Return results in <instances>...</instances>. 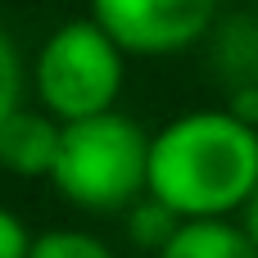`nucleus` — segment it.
Returning <instances> with one entry per match:
<instances>
[{
    "instance_id": "1",
    "label": "nucleus",
    "mask_w": 258,
    "mask_h": 258,
    "mask_svg": "<svg viewBox=\"0 0 258 258\" xmlns=\"http://www.w3.org/2000/svg\"><path fill=\"white\" fill-rule=\"evenodd\" d=\"M258 190V132L236 113H186L150 141V200L186 222L227 218Z\"/></svg>"
},
{
    "instance_id": "2",
    "label": "nucleus",
    "mask_w": 258,
    "mask_h": 258,
    "mask_svg": "<svg viewBox=\"0 0 258 258\" xmlns=\"http://www.w3.org/2000/svg\"><path fill=\"white\" fill-rule=\"evenodd\" d=\"M54 190L91 213H113L150 190V141L122 113L63 122L59 159L50 172Z\"/></svg>"
},
{
    "instance_id": "3",
    "label": "nucleus",
    "mask_w": 258,
    "mask_h": 258,
    "mask_svg": "<svg viewBox=\"0 0 258 258\" xmlns=\"http://www.w3.org/2000/svg\"><path fill=\"white\" fill-rule=\"evenodd\" d=\"M118 86H122V59L113 36L95 18L63 23L36 59V91L45 109L63 122L113 113L109 104L118 100Z\"/></svg>"
},
{
    "instance_id": "4",
    "label": "nucleus",
    "mask_w": 258,
    "mask_h": 258,
    "mask_svg": "<svg viewBox=\"0 0 258 258\" xmlns=\"http://www.w3.org/2000/svg\"><path fill=\"white\" fill-rule=\"evenodd\" d=\"M213 5L218 0H91V14L118 50L163 54L204 36Z\"/></svg>"
},
{
    "instance_id": "5",
    "label": "nucleus",
    "mask_w": 258,
    "mask_h": 258,
    "mask_svg": "<svg viewBox=\"0 0 258 258\" xmlns=\"http://www.w3.org/2000/svg\"><path fill=\"white\" fill-rule=\"evenodd\" d=\"M59 141H63V127L18 109L0 127V168H9L14 177H50L59 159Z\"/></svg>"
},
{
    "instance_id": "6",
    "label": "nucleus",
    "mask_w": 258,
    "mask_h": 258,
    "mask_svg": "<svg viewBox=\"0 0 258 258\" xmlns=\"http://www.w3.org/2000/svg\"><path fill=\"white\" fill-rule=\"evenodd\" d=\"M159 258H258V249L245 236V227L204 218V222H181L177 236L159 249Z\"/></svg>"
},
{
    "instance_id": "7",
    "label": "nucleus",
    "mask_w": 258,
    "mask_h": 258,
    "mask_svg": "<svg viewBox=\"0 0 258 258\" xmlns=\"http://www.w3.org/2000/svg\"><path fill=\"white\" fill-rule=\"evenodd\" d=\"M177 213L172 209H163L159 200H145V204H136V213H132V240L136 245H154V249H163L172 236H177Z\"/></svg>"
},
{
    "instance_id": "8",
    "label": "nucleus",
    "mask_w": 258,
    "mask_h": 258,
    "mask_svg": "<svg viewBox=\"0 0 258 258\" xmlns=\"http://www.w3.org/2000/svg\"><path fill=\"white\" fill-rule=\"evenodd\" d=\"M32 258H113L86 231H45L32 240Z\"/></svg>"
},
{
    "instance_id": "9",
    "label": "nucleus",
    "mask_w": 258,
    "mask_h": 258,
    "mask_svg": "<svg viewBox=\"0 0 258 258\" xmlns=\"http://www.w3.org/2000/svg\"><path fill=\"white\" fill-rule=\"evenodd\" d=\"M18 91H23V68L9 36L0 32V127L9 122V113H18Z\"/></svg>"
},
{
    "instance_id": "10",
    "label": "nucleus",
    "mask_w": 258,
    "mask_h": 258,
    "mask_svg": "<svg viewBox=\"0 0 258 258\" xmlns=\"http://www.w3.org/2000/svg\"><path fill=\"white\" fill-rule=\"evenodd\" d=\"M0 258H32V240H27V227L0 209Z\"/></svg>"
},
{
    "instance_id": "11",
    "label": "nucleus",
    "mask_w": 258,
    "mask_h": 258,
    "mask_svg": "<svg viewBox=\"0 0 258 258\" xmlns=\"http://www.w3.org/2000/svg\"><path fill=\"white\" fill-rule=\"evenodd\" d=\"M245 236L254 240V249H258V190L249 195V204H245Z\"/></svg>"
}]
</instances>
